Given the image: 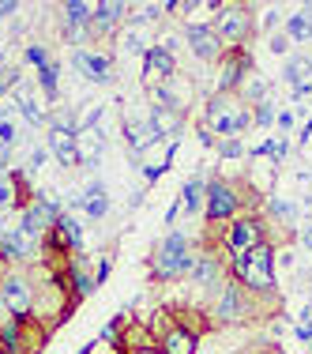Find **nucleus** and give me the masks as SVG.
Instances as JSON below:
<instances>
[{
  "mask_svg": "<svg viewBox=\"0 0 312 354\" xmlns=\"http://www.w3.org/2000/svg\"><path fill=\"white\" fill-rule=\"evenodd\" d=\"M230 272L248 294H256V298H275V249L267 245V241L256 249H248V252H241V257H233Z\"/></svg>",
  "mask_w": 312,
  "mask_h": 354,
  "instance_id": "f257e3e1",
  "label": "nucleus"
},
{
  "mask_svg": "<svg viewBox=\"0 0 312 354\" xmlns=\"http://www.w3.org/2000/svg\"><path fill=\"white\" fill-rule=\"evenodd\" d=\"M196 264H199V252L188 245V238L181 230H170L158 241L155 257H150V275L155 279H184V275L196 272Z\"/></svg>",
  "mask_w": 312,
  "mask_h": 354,
  "instance_id": "f03ea898",
  "label": "nucleus"
},
{
  "mask_svg": "<svg viewBox=\"0 0 312 354\" xmlns=\"http://www.w3.org/2000/svg\"><path fill=\"white\" fill-rule=\"evenodd\" d=\"M248 124H252V109L233 95H215L204 109V129L211 136L230 140V136H237V132H244Z\"/></svg>",
  "mask_w": 312,
  "mask_h": 354,
  "instance_id": "7ed1b4c3",
  "label": "nucleus"
},
{
  "mask_svg": "<svg viewBox=\"0 0 312 354\" xmlns=\"http://www.w3.org/2000/svg\"><path fill=\"white\" fill-rule=\"evenodd\" d=\"M256 313H260V298L244 290L237 279H230L215 294V301H211V320L215 324H244Z\"/></svg>",
  "mask_w": 312,
  "mask_h": 354,
  "instance_id": "20e7f679",
  "label": "nucleus"
},
{
  "mask_svg": "<svg viewBox=\"0 0 312 354\" xmlns=\"http://www.w3.org/2000/svg\"><path fill=\"white\" fill-rule=\"evenodd\" d=\"M35 275L27 272V268H4L0 272V298H4V306L12 309L15 320H30L35 313Z\"/></svg>",
  "mask_w": 312,
  "mask_h": 354,
  "instance_id": "39448f33",
  "label": "nucleus"
},
{
  "mask_svg": "<svg viewBox=\"0 0 312 354\" xmlns=\"http://www.w3.org/2000/svg\"><path fill=\"white\" fill-rule=\"evenodd\" d=\"M211 27H215V35L222 38L226 49H241L252 35V12L244 4H218Z\"/></svg>",
  "mask_w": 312,
  "mask_h": 354,
  "instance_id": "423d86ee",
  "label": "nucleus"
},
{
  "mask_svg": "<svg viewBox=\"0 0 312 354\" xmlns=\"http://www.w3.org/2000/svg\"><path fill=\"white\" fill-rule=\"evenodd\" d=\"M241 212V185L233 181H207V204H204V215L211 226L218 223H233Z\"/></svg>",
  "mask_w": 312,
  "mask_h": 354,
  "instance_id": "0eeeda50",
  "label": "nucleus"
},
{
  "mask_svg": "<svg viewBox=\"0 0 312 354\" xmlns=\"http://www.w3.org/2000/svg\"><path fill=\"white\" fill-rule=\"evenodd\" d=\"M256 245H264V218L260 215H241L226 226V252L230 257H241Z\"/></svg>",
  "mask_w": 312,
  "mask_h": 354,
  "instance_id": "6e6552de",
  "label": "nucleus"
},
{
  "mask_svg": "<svg viewBox=\"0 0 312 354\" xmlns=\"http://www.w3.org/2000/svg\"><path fill=\"white\" fill-rule=\"evenodd\" d=\"M252 75V57L244 53V49H230V53L222 57V64H218V95H233V91H241V83Z\"/></svg>",
  "mask_w": 312,
  "mask_h": 354,
  "instance_id": "1a4fd4ad",
  "label": "nucleus"
},
{
  "mask_svg": "<svg viewBox=\"0 0 312 354\" xmlns=\"http://www.w3.org/2000/svg\"><path fill=\"white\" fill-rule=\"evenodd\" d=\"M184 46H188L199 61H222V57L230 53L211 23H188V27H184Z\"/></svg>",
  "mask_w": 312,
  "mask_h": 354,
  "instance_id": "9d476101",
  "label": "nucleus"
},
{
  "mask_svg": "<svg viewBox=\"0 0 312 354\" xmlns=\"http://www.w3.org/2000/svg\"><path fill=\"white\" fill-rule=\"evenodd\" d=\"M173 75H177L173 53H166L162 46L147 49V57H143V87H147V91H158V87H166Z\"/></svg>",
  "mask_w": 312,
  "mask_h": 354,
  "instance_id": "9b49d317",
  "label": "nucleus"
},
{
  "mask_svg": "<svg viewBox=\"0 0 312 354\" xmlns=\"http://www.w3.org/2000/svg\"><path fill=\"white\" fill-rule=\"evenodd\" d=\"M158 351L162 354H196L199 351V328H188L184 320H173L158 335Z\"/></svg>",
  "mask_w": 312,
  "mask_h": 354,
  "instance_id": "f8f14e48",
  "label": "nucleus"
},
{
  "mask_svg": "<svg viewBox=\"0 0 312 354\" xmlns=\"http://www.w3.org/2000/svg\"><path fill=\"white\" fill-rule=\"evenodd\" d=\"M46 147L64 170H75L79 166V151H75V132L72 129H61V124H49L46 129Z\"/></svg>",
  "mask_w": 312,
  "mask_h": 354,
  "instance_id": "ddd939ff",
  "label": "nucleus"
},
{
  "mask_svg": "<svg viewBox=\"0 0 312 354\" xmlns=\"http://www.w3.org/2000/svg\"><path fill=\"white\" fill-rule=\"evenodd\" d=\"M72 64L87 75L90 83H113V61L98 49H75L72 53Z\"/></svg>",
  "mask_w": 312,
  "mask_h": 354,
  "instance_id": "4468645a",
  "label": "nucleus"
},
{
  "mask_svg": "<svg viewBox=\"0 0 312 354\" xmlns=\"http://www.w3.org/2000/svg\"><path fill=\"white\" fill-rule=\"evenodd\" d=\"M192 283L196 286H204L207 294H218L226 283V268H222V257H215V252H199V264H196V272H192Z\"/></svg>",
  "mask_w": 312,
  "mask_h": 354,
  "instance_id": "2eb2a0df",
  "label": "nucleus"
},
{
  "mask_svg": "<svg viewBox=\"0 0 312 354\" xmlns=\"http://www.w3.org/2000/svg\"><path fill=\"white\" fill-rule=\"evenodd\" d=\"M75 151H79V166L83 170H95L98 166V158L106 155V132L98 129H83V132H75Z\"/></svg>",
  "mask_w": 312,
  "mask_h": 354,
  "instance_id": "dca6fc26",
  "label": "nucleus"
},
{
  "mask_svg": "<svg viewBox=\"0 0 312 354\" xmlns=\"http://www.w3.org/2000/svg\"><path fill=\"white\" fill-rule=\"evenodd\" d=\"M158 140H162V136L155 132L150 117H128V121H124V143H128L132 155H143V151L155 147Z\"/></svg>",
  "mask_w": 312,
  "mask_h": 354,
  "instance_id": "f3484780",
  "label": "nucleus"
},
{
  "mask_svg": "<svg viewBox=\"0 0 312 354\" xmlns=\"http://www.w3.org/2000/svg\"><path fill=\"white\" fill-rule=\"evenodd\" d=\"M124 12H128V4H121V0H102V4H95L90 30H95V35H113L124 23Z\"/></svg>",
  "mask_w": 312,
  "mask_h": 354,
  "instance_id": "a211bd4d",
  "label": "nucleus"
},
{
  "mask_svg": "<svg viewBox=\"0 0 312 354\" xmlns=\"http://www.w3.org/2000/svg\"><path fill=\"white\" fill-rule=\"evenodd\" d=\"M150 124H155V132L158 136H177V132L184 129V113L181 109H173V106H150Z\"/></svg>",
  "mask_w": 312,
  "mask_h": 354,
  "instance_id": "6ab92c4d",
  "label": "nucleus"
},
{
  "mask_svg": "<svg viewBox=\"0 0 312 354\" xmlns=\"http://www.w3.org/2000/svg\"><path fill=\"white\" fill-rule=\"evenodd\" d=\"M83 212H87L90 223H102V218L109 215V192H106V185L102 181H90L87 189H83Z\"/></svg>",
  "mask_w": 312,
  "mask_h": 354,
  "instance_id": "aec40b11",
  "label": "nucleus"
},
{
  "mask_svg": "<svg viewBox=\"0 0 312 354\" xmlns=\"http://www.w3.org/2000/svg\"><path fill=\"white\" fill-rule=\"evenodd\" d=\"M68 283H72V290H75V298H87V294H95V272L87 268V257H68Z\"/></svg>",
  "mask_w": 312,
  "mask_h": 354,
  "instance_id": "412c9836",
  "label": "nucleus"
},
{
  "mask_svg": "<svg viewBox=\"0 0 312 354\" xmlns=\"http://www.w3.org/2000/svg\"><path fill=\"white\" fill-rule=\"evenodd\" d=\"M204 204H207V181H204V174H192L181 189V212L196 215V212H204Z\"/></svg>",
  "mask_w": 312,
  "mask_h": 354,
  "instance_id": "4be33fe9",
  "label": "nucleus"
},
{
  "mask_svg": "<svg viewBox=\"0 0 312 354\" xmlns=\"http://www.w3.org/2000/svg\"><path fill=\"white\" fill-rule=\"evenodd\" d=\"M12 212H23V185L8 170L0 174V215H12Z\"/></svg>",
  "mask_w": 312,
  "mask_h": 354,
  "instance_id": "5701e85b",
  "label": "nucleus"
},
{
  "mask_svg": "<svg viewBox=\"0 0 312 354\" xmlns=\"http://www.w3.org/2000/svg\"><path fill=\"white\" fill-rule=\"evenodd\" d=\"M15 106H19L23 121H27L30 129H41V124L49 129V109H41V106H38V98L30 95V91H19V95H15Z\"/></svg>",
  "mask_w": 312,
  "mask_h": 354,
  "instance_id": "b1692460",
  "label": "nucleus"
},
{
  "mask_svg": "<svg viewBox=\"0 0 312 354\" xmlns=\"http://www.w3.org/2000/svg\"><path fill=\"white\" fill-rule=\"evenodd\" d=\"M61 12H64V23H68V30H83V27H90L95 4H87V0H68Z\"/></svg>",
  "mask_w": 312,
  "mask_h": 354,
  "instance_id": "393cba45",
  "label": "nucleus"
},
{
  "mask_svg": "<svg viewBox=\"0 0 312 354\" xmlns=\"http://www.w3.org/2000/svg\"><path fill=\"white\" fill-rule=\"evenodd\" d=\"M282 30L290 35V41H312V12L305 8V12L290 15V19L282 23Z\"/></svg>",
  "mask_w": 312,
  "mask_h": 354,
  "instance_id": "a878e982",
  "label": "nucleus"
},
{
  "mask_svg": "<svg viewBox=\"0 0 312 354\" xmlns=\"http://www.w3.org/2000/svg\"><path fill=\"white\" fill-rule=\"evenodd\" d=\"M309 75H312V57H293V61H286V68H282V80L290 83V87L309 83Z\"/></svg>",
  "mask_w": 312,
  "mask_h": 354,
  "instance_id": "bb28decb",
  "label": "nucleus"
},
{
  "mask_svg": "<svg viewBox=\"0 0 312 354\" xmlns=\"http://www.w3.org/2000/svg\"><path fill=\"white\" fill-rule=\"evenodd\" d=\"M267 212H271V218H275V223H282V226L298 223V207H293L286 196H271V200H267Z\"/></svg>",
  "mask_w": 312,
  "mask_h": 354,
  "instance_id": "cd10ccee",
  "label": "nucleus"
},
{
  "mask_svg": "<svg viewBox=\"0 0 312 354\" xmlns=\"http://www.w3.org/2000/svg\"><path fill=\"white\" fill-rule=\"evenodd\" d=\"M38 87H41V95L49 98V102H57V64L49 61L46 68H38Z\"/></svg>",
  "mask_w": 312,
  "mask_h": 354,
  "instance_id": "c85d7f7f",
  "label": "nucleus"
},
{
  "mask_svg": "<svg viewBox=\"0 0 312 354\" xmlns=\"http://www.w3.org/2000/svg\"><path fill=\"white\" fill-rule=\"evenodd\" d=\"M46 158H49V147H46V143H30L27 170H30V174H35V170H41V166H46Z\"/></svg>",
  "mask_w": 312,
  "mask_h": 354,
  "instance_id": "c756f323",
  "label": "nucleus"
},
{
  "mask_svg": "<svg viewBox=\"0 0 312 354\" xmlns=\"http://www.w3.org/2000/svg\"><path fill=\"white\" fill-rule=\"evenodd\" d=\"M290 46H293V41H290V35H286V30H275L271 41H267V49H271L275 57H286V53H290Z\"/></svg>",
  "mask_w": 312,
  "mask_h": 354,
  "instance_id": "7c9ffc66",
  "label": "nucleus"
},
{
  "mask_svg": "<svg viewBox=\"0 0 312 354\" xmlns=\"http://www.w3.org/2000/svg\"><path fill=\"white\" fill-rule=\"evenodd\" d=\"M252 121H256V124H275L278 121V109L271 102H260L256 109H252Z\"/></svg>",
  "mask_w": 312,
  "mask_h": 354,
  "instance_id": "2f4dec72",
  "label": "nucleus"
},
{
  "mask_svg": "<svg viewBox=\"0 0 312 354\" xmlns=\"http://www.w3.org/2000/svg\"><path fill=\"white\" fill-rule=\"evenodd\" d=\"M15 140H19V124L0 117V143H4V147H15Z\"/></svg>",
  "mask_w": 312,
  "mask_h": 354,
  "instance_id": "473e14b6",
  "label": "nucleus"
},
{
  "mask_svg": "<svg viewBox=\"0 0 312 354\" xmlns=\"http://www.w3.org/2000/svg\"><path fill=\"white\" fill-rule=\"evenodd\" d=\"M218 155H222V158H241V155H244V143H241L237 136H230V140L218 143Z\"/></svg>",
  "mask_w": 312,
  "mask_h": 354,
  "instance_id": "72a5a7b5",
  "label": "nucleus"
},
{
  "mask_svg": "<svg viewBox=\"0 0 312 354\" xmlns=\"http://www.w3.org/2000/svg\"><path fill=\"white\" fill-rule=\"evenodd\" d=\"M109 272H113V257H109V252H106V257H102V260H98V264H95V283L102 286V283L109 279Z\"/></svg>",
  "mask_w": 312,
  "mask_h": 354,
  "instance_id": "f704fd0d",
  "label": "nucleus"
},
{
  "mask_svg": "<svg viewBox=\"0 0 312 354\" xmlns=\"http://www.w3.org/2000/svg\"><path fill=\"white\" fill-rule=\"evenodd\" d=\"M27 61L35 64V68H46V64H49V53H46L41 46H27Z\"/></svg>",
  "mask_w": 312,
  "mask_h": 354,
  "instance_id": "c9c22d12",
  "label": "nucleus"
},
{
  "mask_svg": "<svg viewBox=\"0 0 312 354\" xmlns=\"http://www.w3.org/2000/svg\"><path fill=\"white\" fill-rule=\"evenodd\" d=\"M83 354H124V351H121V347H113V343H106V339H95Z\"/></svg>",
  "mask_w": 312,
  "mask_h": 354,
  "instance_id": "e433bc0d",
  "label": "nucleus"
},
{
  "mask_svg": "<svg viewBox=\"0 0 312 354\" xmlns=\"http://www.w3.org/2000/svg\"><path fill=\"white\" fill-rule=\"evenodd\" d=\"M275 124H278V129H282V132H290V129H293V109H282Z\"/></svg>",
  "mask_w": 312,
  "mask_h": 354,
  "instance_id": "4c0bfd02",
  "label": "nucleus"
},
{
  "mask_svg": "<svg viewBox=\"0 0 312 354\" xmlns=\"http://www.w3.org/2000/svg\"><path fill=\"white\" fill-rule=\"evenodd\" d=\"M12 83H15V68H12V72H8V68H0V98H4V91L12 87Z\"/></svg>",
  "mask_w": 312,
  "mask_h": 354,
  "instance_id": "58836bf2",
  "label": "nucleus"
},
{
  "mask_svg": "<svg viewBox=\"0 0 312 354\" xmlns=\"http://www.w3.org/2000/svg\"><path fill=\"white\" fill-rule=\"evenodd\" d=\"M15 12H19L15 0H0V19H8V15H15Z\"/></svg>",
  "mask_w": 312,
  "mask_h": 354,
  "instance_id": "ea45409f",
  "label": "nucleus"
},
{
  "mask_svg": "<svg viewBox=\"0 0 312 354\" xmlns=\"http://www.w3.org/2000/svg\"><path fill=\"white\" fill-rule=\"evenodd\" d=\"M8 166H12V147L0 143V174H8Z\"/></svg>",
  "mask_w": 312,
  "mask_h": 354,
  "instance_id": "a19ab883",
  "label": "nucleus"
},
{
  "mask_svg": "<svg viewBox=\"0 0 312 354\" xmlns=\"http://www.w3.org/2000/svg\"><path fill=\"white\" fill-rule=\"evenodd\" d=\"M264 27H267V30L278 27V12H267V15H264Z\"/></svg>",
  "mask_w": 312,
  "mask_h": 354,
  "instance_id": "79ce46f5",
  "label": "nucleus"
},
{
  "mask_svg": "<svg viewBox=\"0 0 312 354\" xmlns=\"http://www.w3.org/2000/svg\"><path fill=\"white\" fill-rule=\"evenodd\" d=\"M8 320H15V317H12V309L4 306V298H0V324H8Z\"/></svg>",
  "mask_w": 312,
  "mask_h": 354,
  "instance_id": "37998d69",
  "label": "nucleus"
},
{
  "mask_svg": "<svg viewBox=\"0 0 312 354\" xmlns=\"http://www.w3.org/2000/svg\"><path fill=\"white\" fill-rule=\"evenodd\" d=\"M293 95H298V98H305V95H312V80H309V83H301V87H293Z\"/></svg>",
  "mask_w": 312,
  "mask_h": 354,
  "instance_id": "c03bdc74",
  "label": "nucleus"
},
{
  "mask_svg": "<svg viewBox=\"0 0 312 354\" xmlns=\"http://www.w3.org/2000/svg\"><path fill=\"white\" fill-rule=\"evenodd\" d=\"M301 241H305V249H312V226H309V230H301Z\"/></svg>",
  "mask_w": 312,
  "mask_h": 354,
  "instance_id": "a18cd8bd",
  "label": "nucleus"
},
{
  "mask_svg": "<svg viewBox=\"0 0 312 354\" xmlns=\"http://www.w3.org/2000/svg\"><path fill=\"white\" fill-rule=\"evenodd\" d=\"M136 354H162L158 347H143V351H136Z\"/></svg>",
  "mask_w": 312,
  "mask_h": 354,
  "instance_id": "49530a36",
  "label": "nucleus"
}]
</instances>
